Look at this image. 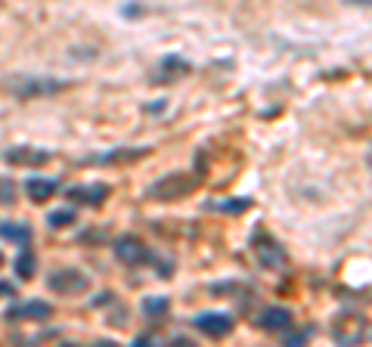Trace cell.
<instances>
[{"instance_id":"cell-1","label":"cell","mask_w":372,"mask_h":347,"mask_svg":"<svg viewBox=\"0 0 372 347\" xmlns=\"http://www.w3.org/2000/svg\"><path fill=\"white\" fill-rule=\"evenodd\" d=\"M255 248H258L261 267H267V270H283V267H285V251H283V245H279L276 239H270L267 233L255 236Z\"/></svg>"},{"instance_id":"cell-2","label":"cell","mask_w":372,"mask_h":347,"mask_svg":"<svg viewBox=\"0 0 372 347\" xmlns=\"http://www.w3.org/2000/svg\"><path fill=\"white\" fill-rule=\"evenodd\" d=\"M335 341L338 344H357L363 335H366V329H363V319L354 316V313H344V316L335 319V329H332Z\"/></svg>"},{"instance_id":"cell-3","label":"cell","mask_w":372,"mask_h":347,"mask_svg":"<svg viewBox=\"0 0 372 347\" xmlns=\"http://www.w3.org/2000/svg\"><path fill=\"white\" fill-rule=\"evenodd\" d=\"M115 255L121 264H146L149 260V248L143 245L140 239H133V236H121V239L115 242Z\"/></svg>"},{"instance_id":"cell-4","label":"cell","mask_w":372,"mask_h":347,"mask_svg":"<svg viewBox=\"0 0 372 347\" xmlns=\"http://www.w3.org/2000/svg\"><path fill=\"white\" fill-rule=\"evenodd\" d=\"M196 329L211 338H226L233 332V319L226 316V313H202L196 319Z\"/></svg>"},{"instance_id":"cell-5","label":"cell","mask_w":372,"mask_h":347,"mask_svg":"<svg viewBox=\"0 0 372 347\" xmlns=\"http://www.w3.org/2000/svg\"><path fill=\"white\" fill-rule=\"evenodd\" d=\"M50 289L62 292V294L84 292V289H87V276H81L78 270H62V273H53V279H50Z\"/></svg>"},{"instance_id":"cell-6","label":"cell","mask_w":372,"mask_h":347,"mask_svg":"<svg viewBox=\"0 0 372 347\" xmlns=\"http://www.w3.org/2000/svg\"><path fill=\"white\" fill-rule=\"evenodd\" d=\"M190 189H192V180H186L183 174H174V177H168L165 183H155L149 192L155 199H177V196H186Z\"/></svg>"},{"instance_id":"cell-7","label":"cell","mask_w":372,"mask_h":347,"mask_svg":"<svg viewBox=\"0 0 372 347\" xmlns=\"http://www.w3.org/2000/svg\"><path fill=\"white\" fill-rule=\"evenodd\" d=\"M289 323H292V313L285 310V307H270V310H264V313L258 316V326L267 329V332H276V329H289Z\"/></svg>"},{"instance_id":"cell-8","label":"cell","mask_w":372,"mask_h":347,"mask_svg":"<svg viewBox=\"0 0 372 347\" xmlns=\"http://www.w3.org/2000/svg\"><path fill=\"white\" fill-rule=\"evenodd\" d=\"M50 313H53V307H50V304H38V301H31V304H16V307H10V310H6V316H10V319H22V316L47 319Z\"/></svg>"},{"instance_id":"cell-9","label":"cell","mask_w":372,"mask_h":347,"mask_svg":"<svg viewBox=\"0 0 372 347\" xmlns=\"http://www.w3.org/2000/svg\"><path fill=\"white\" fill-rule=\"evenodd\" d=\"M47 152H38V149H10L6 152V162L10 165H44L47 162Z\"/></svg>"},{"instance_id":"cell-10","label":"cell","mask_w":372,"mask_h":347,"mask_svg":"<svg viewBox=\"0 0 372 347\" xmlns=\"http://www.w3.org/2000/svg\"><path fill=\"white\" fill-rule=\"evenodd\" d=\"M72 199H81V202H90V205H103L106 196H109V186H81V189H72L69 192Z\"/></svg>"},{"instance_id":"cell-11","label":"cell","mask_w":372,"mask_h":347,"mask_svg":"<svg viewBox=\"0 0 372 347\" xmlns=\"http://www.w3.org/2000/svg\"><path fill=\"white\" fill-rule=\"evenodd\" d=\"M28 196H31V202H47L50 196L56 192V183L53 180H44V177H35V180H28Z\"/></svg>"},{"instance_id":"cell-12","label":"cell","mask_w":372,"mask_h":347,"mask_svg":"<svg viewBox=\"0 0 372 347\" xmlns=\"http://www.w3.org/2000/svg\"><path fill=\"white\" fill-rule=\"evenodd\" d=\"M0 236H4V239H10V242L25 245V242L31 239V230L25 224H10V220H4V224H0Z\"/></svg>"},{"instance_id":"cell-13","label":"cell","mask_w":372,"mask_h":347,"mask_svg":"<svg viewBox=\"0 0 372 347\" xmlns=\"http://www.w3.org/2000/svg\"><path fill=\"white\" fill-rule=\"evenodd\" d=\"M186 72H190V62H183L180 56H168L162 62V81H177Z\"/></svg>"},{"instance_id":"cell-14","label":"cell","mask_w":372,"mask_h":347,"mask_svg":"<svg viewBox=\"0 0 372 347\" xmlns=\"http://www.w3.org/2000/svg\"><path fill=\"white\" fill-rule=\"evenodd\" d=\"M16 273H19L22 279L35 276V255H31V251H22L19 255V260H16Z\"/></svg>"},{"instance_id":"cell-15","label":"cell","mask_w":372,"mask_h":347,"mask_svg":"<svg viewBox=\"0 0 372 347\" xmlns=\"http://www.w3.org/2000/svg\"><path fill=\"white\" fill-rule=\"evenodd\" d=\"M50 226H65V224H75V211L72 208H62V211H53V214L47 217Z\"/></svg>"},{"instance_id":"cell-16","label":"cell","mask_w":372,"mask_h":347,"mask_svg":"<svg viewBox=\"0 0 372 347\" xmlns=\"http://www.w3.org/2000/svg\"><path fill=\"white\" fill-rule=\"evenodd\" d=\"M13 202H16L13 180H4V177H0V205H13Z\"/></svg>"},{"instance_id":"cell-17","label":"cell","mask_w":372,"mask_h":347,"mask_svg":"<svg viewBox=\"0 0 372 347\" xmlns=\"http://www.w3.org/2000/svg\"><path fill=\"white\" fill-rule=\"evenodd\" d=\"M310 332H314V329H301V332H292V335L283 341V347H304V341L310 338Z\"/></svg>"},{"instance_id":"cell-18","label":"cell","mask_w":372,"mask_h":347,"mask_svg":"<svg viewBox=\"0 0 372 347\" xmlns=\"http://www.w3.org/2000/svg\"><path fill=\"white\" fill-rule=\"evenodd\" d=\"M143 310L152 313V316H155V313H165V310H168V298H146Z\"/></svg>"},{"instance_id":"cell-19","label":"cell","mask_w":372,"mask_h":347,"mask_svg":"<svg viewBox=\"0 0 372 347\" xmlns=\"http://www.w3.org/2000/svg\"><path fill=\"white\" fill-rule=\"evenodd\" d=\"M245 208H248V202H245V199H230V202L224 205V211H236V214H239V211H245Z\"/></svg>"},{"instance_id":"cell-20","label":"cell","mask_w":372,"mask_h":347,"mask_svg":"<svg viewBox=\"0 0 372 347\" xmlns=\"http://www.w3.org/2000/svg\"><path fill=\"white\" fill-rule=\"evenodd\" d=\"M131 347H158V341L155 338H149V335H140V338H133Z\"/></svg>"},{"instance_id":"cell-21","label":"cell","mask_w":372,"mask_h":347,"mask_svg":"<svg viewBox=\"0 0 372 347\" xmlns=\"http://www.w3.org/2000/svg\"><path fill=\"white\" fill-rule=\"evenodd\" d=\"M171 347H196V341H190V338H174Z\"/></svg>"},{"instance_id":"cell-22","label":"cell","mask_w":372,"mask_h":347,"mask_svg":"<svg viewBox=\"0 0 372 347\" xmlns=\"http://www.w3.org/2000/svg\"><path fill=\"white\" fill-rule=\"evenodd\" d=\"M62 347H75V344H62Z\"/></svg>"},{"instance_id":"cell-23","label":"cell","mask_w":372,"mask_h":347,"mask_svg":"<svg viewBox=\"0 0 372 347\" xmlns=\"http://www.w3.org/2000/svg\"><path fill=\"white\" fill-rule=\"evenodd\" d=\"M0 264H4V255H0Z\"/></svg>"}]
</instances>
